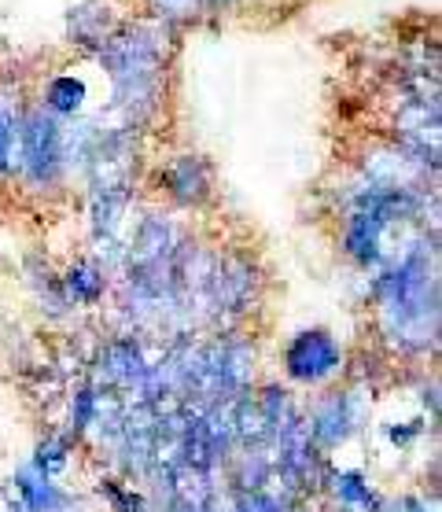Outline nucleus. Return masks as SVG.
<instances>
[{"mask_svg":"<svg viewBox=\"0 0 442 512\" xmlns=\"http://www.w3.org/2000/svg\"><path fill=\"white\" fill-rule=\"evenodd\" d=\"M45 104L59 115H70V111H82L85 104V82L82 78H74V74H59L52 78L45 89Z\"/></svg>","mask_w":442,"mask_h":512,"instance_id":"obj_1","label":"nucleus"}]
</instances>
